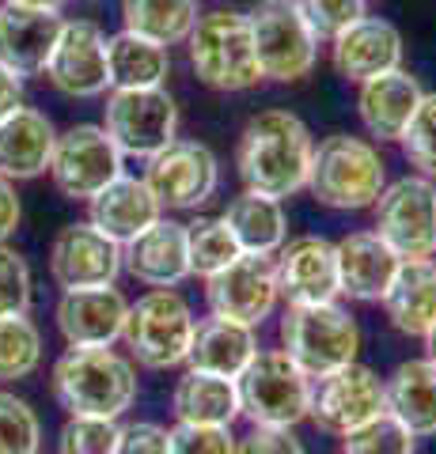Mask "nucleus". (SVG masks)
Segmentation results:
<instances>
[{
	"label": "nucleus",
	"mask_w": 436,
	"mask_h": 454,
	"mask_svg": "<svg viewBox=\"0 0 436 454\" xmlns=\"http://www.w3.org/2000/svg\"><path fill=\"white\" fill-rule=\"evenodd\" d=\"M315 137L292 110H258L235 140V175L243 190L266 197H297L307 190Z\"/></svg>",
	"instance_id": "1"
},
{
	"label": "nucleus",
	"mask_w": 436,
	"mask_h": 454,
	"mask_svg": "<svg viewBox=\"0 0 436 454\" xmlns=\"http://www.w3.org/2000/svg\"><path fill=\"white\" fill-rule=\"evenodd\" d=\"M50 387L68 417L118 420L137 402V367L115 348H65Z\"/></svg>",
	"instance_id": "2"
},
{
	"label": "nucleus",
	"mask_w": 436,
	"mask_h": 454,
	"mask_svg": "<svg viewBox=\"0 0 436 454\" xmlns=\"http://www.w3.org/2000/svg\"><path fill=\"white\" fill-rule=\"evenodd\" d=\"M387 186V160L379 155L376 140L353 133L322 137L312 152L307 193L322 208L334 212H364Z\"/></svg>",
	"instance_id": "3"
},
{
	"label": "nucleus",
	"mask_w": 436,
	"mask_h": 454,
	"mask_svg": "<svg viewBox=\"0 0 436 454\" xmlns=\"http://www.w3.org/2000/svg\"><path fill=\"white\" fill-rule=\"evenodd\" d=\"M186 61L198 83L220 95H239L262 83L247 12H235V8L202 12L194 31L186 35Z\"/></svg>",
	"instance_id": "4"
},
{
	"label": "nucleus",
	"mask_w": 436,
	"mask_h": 454,
	"mask_svg": "<svg viewBox=\"0 0 436 454\" xmlns=\"http://www.w3.org/2000/svg\"><path fill=\"white\" fill-rule=\"evenodd\" d=\"M277 337H281L277 348L285 352L307 379L330 375L337 367L353 364L361 356V345H364L357 315L337 300L285 307Z\"/></svg>",
	"instance_id": "5"
},
{
	"label": "nucleus",
	"mask_w": 436,
	"mask_h": 454,
	"mask_svg": "<svg viewBox=\"0 0 436 454\" xmlns=\"http://www.w3.org/2000/svg\"><path fill=\"white\" fill-rule=\"evenodd\" d=\"M194 307L178 288H148L130 303L122 340L130 360L148 372H171L186 364L190 337H194Z\"/></svg>",
	"instance_id": "6"
},
{
	"label": "nucleus",
	"mask_w": 436,
	"mask_h": 454,
	"mask_svg": "<svg viewBox=\"0 0 436 454\" xmlns=\"http://www.w3.org/2000/svg\"><path fill=\"white\" fill-rule=\"evenodd\" d=\"M239 413L258 428H297L307 420L312 379L292 364L281 348H258L255 360L235 379Z\"/></svg>",
	"instance_id": "7"
},
{
	"label": "nucleus",
	"mask_w": 436,
	"mask_h": 454,
	"mask_svg": "<svg viewBox=\"0 0 436 454\" xmlns=\"http://www.w3.org/2000/svg\"><path fill=\"white\" fill-rule=\"evenodd\" d=\"M250 42L262 68V80L273 83H300L312 76L319 61V38L304 23L292 0H258L247 12Z\"/></svg>",
	"instance_id": "8"
},
{
	"label": "nucleus",
	"mask_w": 436,
	"mask_h": 454,
	"mask_svg": "<svg viewBox=\"0 0 436 454\" xmlns=\"http://www.w3.org/2000/svg\"><path fill=\"white\" fill-rule=\"evenodd\" d=\"M372 231L402 262L436 254V182L425 175H402L387 182L372 205Z\"/></svg>",
	"instance_id": "9"
},
{
	"label": "nucleus",
	"mask_w": 436,
	"mask_h": 454,
	"mask_svg": "<svg viewBox=\"0 0 436 454\" xmlns=\"http://www.w3.org/2000/svg\"><path fill=\"white\" fill-rule=\"evenodd\" d=\"M103 129L130 160H152L178 137V103L167 88L107 91Z\"/></svg>",
	"instance_id": "10"
},
{
	"label": "nucleus",
	"mask_w": 436,
	"mask_h": 454,
	"mask_svg": "<svg viewBox=\"0 0 436 454\" xmlns=\"http://www.w3.org/2000/svg\"><path fill=\"white\" fill-rule=\"evenodd\" d=\"M145 186L163 212H198L220 190V160L205 140L175 137L145 167Z\"/></svg>",
	"instance_id": "11"
},
{
	"label": "nucleus",
	"mask_w": 436,
	"mask_h": 454,
	"mask_svg": "<svg viewBox=\"0 0 436 454\" xmlns=\"http://www.w3.org/2000/svg\"><path fill=\"white\" fill-rule=\"evenodd\" d=\"M122 163H125V155L115 148V140L107 137L103 125L80 121V125H68L65 133H58L46 175L61 197L88 205L95 193L107 190L118 175H125Z\"/></svg>",
	"instance_id": "12"
},
{
	"label": "nucleus",
	"mask_w": 436,
	"mask_h": 454,
	"mask_svg": "<svg viewBox=\"0 0 436 454\" xmlns=\"http://www.w3.org/2000/svg\"><path fill=\"white\" fill-rule=\"evenodd\" d=\"M277 303H281L277 269L273 258H262V254H239L232 265H224L220 273L205 280L209 315L250 325V330H258L277 310Z\"/></svg>",
	"instance_id": "13"
},
{
	"label": "nucleus",
	"mask_w": 436,
	"mask_h": 454,
	"mask_svg": "<svg viewBox=\"0 0 436 454\" xmlns=\"http://www.w3.org/2000/svg\"><path fill=\"white\" fill-rule=\"evenodd\" d=\"M384 409V375L369 364H345L330 375L312 379V405H307V420L319 432L342 439L349 428H357L369 417Z\"/></svg>",
	"instance_id": "14"
},
{
	"label": "nucleus",
	"mask_w": 436,
	"mask_h": 454,
	"mask_svg": "<svg viewBox=\"0 0 436 454\" xmlns=\"http://www.w3.org/2000/svg\"><path fill=\"white\" fill-rule=\"evenodd\" d=\"M46 76L68 98H99L110 91L107 35L91 20H61L58 42L50 50Z\"/></svg>",
	"instance_id": "15"
},
{
	"label": "nucleus",
	"mask_w": 436,
	"mask_h": 454,
	"mask_svg": "<svg viewBox=\"0 0 436 454\" xmlns=\"http://www.w3.org/2000/svg\"><path fill=\"white\" fill-rule=\"evenodd\" d=\"M50 277L61 292L115 284L122 277V247L88 220L65 223L50 243Z\"/></svg>",
	"instance_id": "16"
},
{
	"label": "nucleus",
	"mask_w": 436,
	"mask_h": 454,
	"mask_svg": "<svg viewBox=\"0 0 436 454\" xmlns=\"http://www.w3.org/2000/svg\"><path fill=\"white\" fill-rule=\"evenodd\" d=\"M125 315H130V300L118 284L61 292L53 307V322L68 348H115L125 330Z\"/></svg>",
	"instance_id": "17"
},
{
	"label": "nucleus",
	"mask_w": 436,
	"mask_h": 454,
	"mask_svg": "<svg viewBox=\"0 0 436 454\" xmlns=\"http://www.w3.org/2000/svg\"><path fill=\"white\" fill-rule=\"evenodd\" d=\"M402 57H406L402 31L391 20H379V16H361L342 35L330 38L334 73L345 83H357V88L364 80L391 73V68H402Z\"/></svg>",
	"instance_id": "18"
},
{
	"label": "nucleus",
	"mask_w": 436,
	"mask_h": 454,
	"mask_svg": "<svg viewBox=\"0 0 436 454\" xmlns=\"http://www.w3.org/2000/svg\"><path fill=\"white\" fill-rule=\"evenodd\" d=\"M277 288L289 307L337 300V262L334 243L322 235H297L273 254Z\"/></svg>",
	"instance_id": "19"
},
{
	"label": "nucleus",
	"mask_w": 436,
	"mask_h": 454,
	"mask_svg": "<svg viewBox=\"0 0 436 454\" xmlns=\"http://www.w3.org/2000/svg\"><path fill=\"white\" fill-rule=\"evenodd\" d=\"M122 273H130L145 288H178L190 280L186 258V223L160 216L137 239L122 247Z\"/></svg>",
	"instance_id": "20"
},
{
	"label": "nucleus",
	"mask_w": 436,
	"mask_h": 454,
	"mask_svg": "<svg viewBox=\"0 0 436 454\" xmlns=\"http://www.w3.org/2000/svg\"><path fill=\"white\" fill-rule=\"evenodd\" d=\"M421 95H425L421 80L414 73H406V68H391V73L376 80H364L357 91V118L369 140L399 145L414 110L421 106Z\"/></svg>",
	"instance_id": "21"
},
{
	"label": "nucleus",
	"mask_w": 436,
	"mask_h": 454,
	"mask_svg": "<svg viewBox=\"0 0 436 454\" xmlns=\"http://www.w3.org/2000/svg\"><path fill=\"white\" fill-rule=\"evenodd\" d=\"M334 262L337 295H345L353 303H379L402 258L376 231H349L334 243Z\"/></svg>",
	"instance_id": "22"
},
{
	"label": "nucleus",
	"mask_w": 436,
	"mask_h": 454,
	"mask_svg": "<svg viewBox=\"0 0 436 454\" xmlns=\"http://www.w3.org/2000/svg\"><path fill=\"white\" fill-rule=\"evenodd\" d=\"M58 145V129L42 110L20 106L0 118V178L31 182L50 170V155Z\"/></svg>",
	"instance_id": "23"
},
{
	"label": "nucleus",
	"mask_w": 436,
	"mask_h": 454,
	"mask_svg": "<svg viewBox=\"0 0 436 454\" xmlns=\"http://www.w3.org/2000/svg\"><path fill=\"white\" fill-rule=\"evenodd\" d=\"M61 31V12H27L0 4V65L8 73L42 76L50 61V50Z\"/></svg>",
	"instance_id": "24"
},
{
	"label": "nucleus",
	"mask_w": 436,
	"mask_h": 454,
	"mask_svg": "<svg viewBox=\"0 0 436 454\" xmlns=\"http://www.w3.org/2000/svg\"><path fill=\"white\" fill-rule=\"evenodd\" d=\"M384 318L402 337H425L436 322V265L432 258L399 262L395 277H391L384 300Z\"/></svg>",
	"instance_id": "25"
},
{
	"label": "nucleus",
	"mask_w": 436,
	"mask_h": 454,
	"mask_svg": "<svg viewBox=\"0 0 436 454\" xmlns=\"http://www.w3.org/2000/svg\"><path fill=\"white\" fill-rule=\"evenodd\" d=\"M163 216L160 201L145 186V178L137 175H118L107 190H99L88 201V223L99 227L107 239H115L118 247H125L130 239H137L145 227H152Z\"/></svg>",
	"instance_id": "26"
},
{
	"label": "nucleus",
	"mask_w": 436,
	"mask_h": 454,
	"mask_svg": "<svg viewBox=\"0 0 436 454\" xmlns=\"http://www.w3.org/2000/svg\"><path fill=\"white\" fill-rule=\"evenodd\" d=\"M384 409L399 417L414 439L436 435V360L414 356L384 375Z\"/></svg>",
	"instance_id": "27"
},
{
	"label": "nucleus",
	"mask_w": 436,
	"mask_h": 454,
	"mask_svg": "<svg viewBox=\"0 0 436 454\" xmlns=\"http://www.w3.org/2000/svg\"><path fill=\"white\" fill-rule=\"evenodd\" d=\"M255 352H258V337L250 325L205 315V318L194 322L186 367L209 372V375H224V379H239L243 367L255 360Z\"/></svg>",
	"instance_id": "28"
},
{
	"label": "nucleus",
	"mask_w": 436,
	"mask_h": 454,
	"mask_svg": "<svg viewBox=\"0 0 436 454\" xmlns=\"http://www.w3.org/2000/svg\"><path fill=\"white\" fill-rule=\"evenodd\" d=\"M171 413H175V424L232 428V424L243 417V413H239V387H235V379L194 372V367H186V372L175 379Z\"/></svg>",
	"instance_id": "29"
},
{
	"label": "nucleus",
	"mask_w": 436,
	"mask_h": 454,
	"mask_svg": "<svg viewBox=\"0 0 436 454\" xmlns=\"http://www.w3.org/2000/svg\"><path fill=\"white\" fill-rule=\"evenodd\" d=\"M220 220L228 223V231L235 235L239 254L273 258V254L289 243V216H285V205H281L277 197L243 190L228 201V208L220 212Z\"/></svg>",
	"instance_id": "30"
},
{
	"label": "nucleus",
	"mask_w": 436,
	"mask_h": 454,
	"mask_svg": "<svg viewBox=\"0 0 436 454\" xmlns=\"http://www.w3.org/2000/svg\"><path fill=\"white\" fill-rule=\"evenodd\" d=\"M107 68L110 91H140V88H167L171 76V50L133 31H118L107 38Z\"/></svg>",
	"instance_id": "31"
},
{
	"label": "nucleus",
	"mask_w": 436,
	"mask_h": 454,
	"mask_svg": "<svg viewBox=\"0 0 436 454\" xmlns=\"http://www.w3.org/2000/svg\"><path fill=\"white\" fill-rule=\"evenodd\" d=\"M198 16V0H122V31L152 38L167 50L186 42Z\"/></svg>",
	"instance_id": "32"
},
{
	"label": "nucleus",
	"mask_w": 436,
	"mask_h": 454,
	"mask_svg": "<svg viewBox=\"0 0 436 454\" xmlns=\"http://www.w3.org/2000/svg\"><path fill=\"white\" fill-rule=\"evenodd\" d=\"M186 258H190V277L209 280L239 258V243L220 216H198L186 223Z\"/></svg>",
	"instance_id": "33"
},
{
	"label": "nucleus",
	"mask_w": 436,
	"mask_h": 454,
	"mask_svg": "<svg viewBox=\"0 0 436 454\" xmlns=\"http://www.w3.org/2000/svg\"><path fill=\"white\" fill-rule=\"evenodd\" d=\"M42 367V330L27 318H0V382L31 379Z\"/></svg>",
	"instance_id": "34"
},
{
	"label": "nucleus",
	"mask_w": 436,
	"mask_h": 454,
	"mask_svg": "<svg viewBox=\"0 0 436 454\" xmlns=\"http://www.w3.org/2000/svg\"><path fill=\"white\" fill-rule=\"evenodd\" d=\"M414 447L417 439L410 435V428L399 417H391L387 409H379L376 417L342 435V450L337 454H414Z\"/></svg>",
	"instance_id": "35"
},
{
	"label": "nucleus",
	"mask_w": 436,
	"mask_h": 454,
	"mask_svg": "<svg viewBox=\"0 0 436 454\" xmlns=\"http://www.w3.org/2000/svg\"><path fill=\"white\" fill-rule=\"evenodd\" d=\"M399 145L406 163L414 167V175H425L436 182V91L421 95V106L414 110Z\"/></svg>",
	"instance_id": "36"
},
{
	"label": "nucleus",
	"mask_w": 436,
	"mask_h": 454,
	"mask_svg": "<svg viewBox=\"0 0 436 454\" xmlns=\"http://www.w3.org/2000/svg\"><path fill=\"white\" fill-rule=\"evenodd\" d=\"M42 424L31 402L0 390V454H38Z\"/></svg>",
	"instance_id": "37"
},
{
	"label": "nucleus",
	"mask_w": 436,
	"mask_h": 454,
	"mask_svg": "<svg viewBox=\"0 0 436 454\" xmlns=\"http://www.w3.org/2000/svg\"><path fill=\"white\" fill-rule=\"evenodd\" d=\"M118 420L103 417H68L58 432V454H115Z\"/></svg>",
	"instance_id": "38"
},
{
	"label": "nucleus",
	"mask_w": 436,
	"mask_h": 454,
	"mask_svg": "<svg viewBox=\"0 0 436 454\" xmlns=\"http://www.w3.org/2000/svg\"><path fill=\"white\" fill-rule=\"evenodd\" d=\"M35 300V277L31 265L20 250H12L8 243L0 247V318H16L27 315Z\"/></svg>",
	"instance_id": "39"
},
{
	"label": "nucleus",
	"mask_w": 436,
	"mask_h": 454,
	"mask_svg": "<svg viewBox=\"0 0 436 454\" xmlns=\"http://www.w3.org/2000/svg\"><path fill=\"white\" fill-rule=\"evenodd\" d=\"M304 23L312 27V35L319 42H330L334 35H342L349 23H357L361 16H369V0H292Z\"/></svg>",
	"instance_id": "40"
},
{
	"label": "nucleus",
	"mask_w": 436,
	"mask_h": 454,
	"mask_svg": "<svg viewBox=\"0 0 436 454\" xmlns=\"http://www.w3.org/2000/svg\"><path fill=\"white\" fill-rule=\"evenodd\" d=\"M171 454H235L232 428H205V424H175L167 428Z\"/></svg>",
	"instance_id": "41"
},
{
	"label": "nucleus",
	"mask_w": 436,
	"mask_h": 454,
	"mask_svg": "<svg viewBox=\"0 0 436 454\" xmlns=\"http://www.w3.org/2000/svg\"><path fill=\"white\" fill-rule=\"evenodd\" d=\"M115 454H171V439H167V428L156 420H130L118 424Z\"/></svg>",
	"instance_id": "42"
},
{
	"label": "nucleus",
	"mask_w": 436,
	"mask_h": 454,
	"mask_svg": "<svg viewBox=\"0 0 436 454\" xmlns=\"http://www.w3.org/2000/svg\"><path fill=\"white\" fill-rule=\"evenodd\" d=\"M235 454H307V450L292 428H258V424H250L243 435H235Z\"/></svg>",
	"instance_id": "43"
},
{
	"label": "nucleus",
	"mask_w": 436,
	"mask_h": 454,
	"mask_svg": "<svg viewBox=\"0 0 436 454\" xmlns=\"http://www.w3.org/2000/svg\"><path fill=\"white\" fill-rule=\"evenodd\" d=\"M20 220H23V205H20L16 182L0 178V247H4L8 239L20 231Z\"/></svg>",
	"instance_id": "44"
},
{
	"label": "nucleus",
	"mask_w": 436,
	"mask_h": 454,
	"mask_svg": "<svg viewBox=\"0 0 436 454\" xmlns=\"http://www.w3.org/2000/svg\"><path fill=\"white\" fill-rule=\"evenodd\" d=\"M20 106H23V80L0 65V118H8Z\"/></svg>",
	"instance_id": "45"
},
{
	"label": "nucleus",
	"mask_w": 436,
	"mask_h": 454,
	"mask_svg": "<svg viewBox=\"0 0 436 454\" xmlns=\"http://www.w3.org/2000/svg\"><path fill=\"white\" fill-rule=\"evenodd\" d=\"M12 8H27V12H61L68 0H4Z\"/></svg>",
	"instance_id": "46"
},
{
	"label": "nucleus",
	"mask_w": 436,
	"mask_h": 454,
	"mask_svg": "<svg viewBox=\"0 0 436 454\" xmlns=\"http://www.w3.org/2000/svg\"><path fill=\"white\" fill-rule=\"evenodd\" d=\"M421 340H425V356H429V360H436V322H432V330H429L425 337H421Z\"/></svg>",
	"instance_id": "47"
},
{
	"label": "nucleus",
	"mask_w": 436,
	"mask_h": 454,
	"mask_svg": "<svg viewBox=\"0 0 436 454\" xmlns=\"http://www.w3.org/2000/svg\"><path fill=\"white\" fill-rule=\"evenodd\" d=\"M432 265H436V254H432Z\"/></svg>",
	"instance_id": "48"
},
{
	"label": "nucleus",
	"mask_w": 436,
	"mask_h": 454,
	"mask_svg": "<svg viewBox=\"0 0 436 454\" xmlns=\"http://www.w3.org/2000/svg\"><path fill=\"white\" fill-rule=\"evenodd\" d=\"M38 454H42V450H38Z\"/></svg>",
	"instance_id": "49"
}]
</instances>
